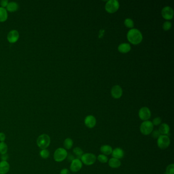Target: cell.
I'll use <instances>...</instances> for the list:
<instances>
[{
  "mask_svg": "<svg viewBox=\"0 0 174 174\" xmlns=\"http://www.w3.org/2000/svg\"><path fill=\"white\" fill-rule=\"evenodd\" d=\"M171 144L169 136L167 135H161L158 138L157 141V145L158 148L161 150L167 149Z\"/></svg>",
  "mask_w": 174,
  "mask_h": 174,
  "instance_id": "6",
  "label": "cell"
},
{
  "mask_svg": "<svg viewBox=\"0 0 174 174\" xmlns=\"http://www.w3.org/2000/svg\"></svg>",
  "mask_w": 174,
  "mask_h": 174,
  "instance_id": "37",
  "label": "cell"
},
{
  "mask_svg": "<svg viewBox=\"0 0 174 174\" xmlns=\"http://www.w3.org/2000/svg\"><path fill=\"white\" fill-rule=\"evenodd\" d=\"M108 165L112 169H117L121 167V161L115 158H111L108 160Z\"/></svg>",
  "mask_w": 174,
  "mask_h": 174,
  "instance_id": "17",
  "label": "cell"
},
{
  "mask_svg": "<svg viewBox=\"0 0 174 174\" xmlns=\"http://www.w3.org/2000/svg\"><path fill=\"white\" fill-rule=\"evenodd\" d=\"M7 10L10 12H14L16 11L18 8V3L14 2H11L8 3L7 5Z\"/></svg>",
  "mask_w": 174,
  "mask_h": 174,
  "instance_id": "21",
  "label": "cell"
},
{
  "mask_svg": "<svg viewBox=\"0 0 174 174\" xmlns=\"http://www.w3.org/2000/svg\"><path fill=\"white\" fill-rule=\"evenodd\" d=\"M127 39L133 45H138L142 41V34L138 30L132 29L128 32Z\"/></svg>",
  "mask_w": 174,
  "mask_h": 174,
  "instance_id": "1",
  "label": "cell"
},
{
  "mask_svg": "<svg viewBox=\"0 0 174 174\" xmlns=\"http://www.w3.org/2000/svg\"><path fill=\"white\" fill-rule=\"evenodd\" d=\"M124 24L125 26H126L127 28H132L133 27V21L132 20L131 18H126L125 20Z\"/></svg>",
  "mask_w": 174,
  "mask_h": 174,
  "instance_id": "27",
  "label": "cell"
},
{
  "mask_svg": "<svg viewBox=\"0 0 174 174\" xmlns=\"http://www.w3.org/2000/svg\"><path fill=\"white\" fill-rule=\"evenodd\" d=\"M10 165L7 161L0 162V174H6L9 172Z\"/></svg>",
  "mask_w": 174,
  "mask_h": 174,
  "instance_id": "16",
  "label": "cell"
},
{
  "mask_svg": "<svg viewBox=\"0 0 174 174\" xmlns=\"http://www.w3.org/2000/svg\"><path fill=\"white\" fill-rule=\"evenodd\" d=\"M6 139V135L3 132L0 133V142H4Z\"/></svg>",
  "mask_w": 174,
  "mask_h": 174,
  "instance_id": "33",
  "label": "cell"
},
{
  "mask_svg": "<svg viewBox=\"0 0 174 174\" xmlns=\"http://www.w3.org/2000/svg\"><path fill=\"white\" fill-rule=\"evenodd\" d=\"M151 135L152 137L155 139H157L161 135L160 132L157 130H153L152 131Z\"/></svg>",
  "mask_w": 174,
  "mask_h": 174,
  "instance_id": "31",
  "label": "cell"
},
{
  "mask_svg": "<svg viewBox=\"0 0 174 174\" xmlns=\"http://www.w3.org/2000/svg\"><path fill=\"white\" fill-rule=\"evenodd\" d=\"M19 39L18 32L16 30H13L9 32L7 35V40L10 43H14Z\"/></svg>",
  "mask_w": 174,
  "mask_h": 174,
  "instance_id": "12",
  "label": "cell"
},
{
  "mask_svg": "<svg viewBox=\"0 0 174 174\" xmlns=\"http://www.w3.org/2000/svg\"><path fill=\"white\" fill-rule=\"evenodd\" d=\"M122 88L119 85H115L112 88L111 95L114 99H119L122 97Z\"/></svg>",
  "mask_w": 174,
  "mask_h": 174,
  "instance_id": "13",
  "label": "cell"
},
{
  "mask_svg": "<svg viewBox=\"0 0 174 174\" xmlns=\"http://www.w3.org/2000/svg\"><path fill=\"white\" fill-rule=\"evenodd\" d=\"M60 174H70V171L67 169H63L61 170Z\"/></svg>",
  "mask_w": 174,
  "mask_h": 174,
  "instance_id": "35",
  "label": "cell"
},
{
  "mask_svg": "<svg viewBox=\"0 0 174 174\" xmlns=\"http://www.w3.org/2000/svg\"><path fill=\"white\" fill-rule=\"evenodd\" d=\"M158 130L161 135L168 136L170 133V127L167 124L162 123L160 125Z\"/></svg>",
  "mask_w": 174,
  "mask_h": 174,
  "instance_id": "15",
  "label": "cell"
},
{
  "mask_svg": "<svg viewBox=\"0 0 174 174\" xmlns=\"http://www.w3.org/2000/svg\"><path fill=\"white\" fill-rule=\"evenodd\" d=\"M41 157L43 159H47L50 156V152L47 149H42L39 152Z\"/></svg>",
  "mask_w": 174,
  "mask_h": 174,
  "instance_id": "26",
  "label": "cell"
},
{
  "mask_svg": "<svg viewBox=\"0 0 174 174\" xmlns=\"http://www.w3.org/2000/svg\"><path fill=\"white\" fill-rule=\"evenodd\" d=\"M140 132L144 135H149L154 130V126L150 121H144L141 124L139 128Z\"/></svg>",
  "mask_w": 174,
  "mask_h": 174,
  "instance_id": "3",
  "label": "cell"
},
{
  "mask_svg": "<svg viewBox=\"0 0 174 174\" xmlns=\"http://www.w3.org/2000/svg\"><path fill=\"white\" fill-rule=\"evenodd\" d=\"M131 50V46L127 43L121 44L118 47V50L122 53H127Z\"/></svg>",
  "mask_w": 174,
  "mask_h": 174,
  "instance_id": "19",
  "label": "cell"
},
{
  "mask_svg": "<svg viewBox=\"0 0 174 174\" xmlns=\"http://www.w3.org/2000/svg\"><path fill=\"white\" fill-rule=\"evenodd\" d=\"M8 158V156L7 155V154L1 155V159L2 161H7Z\"/></svg>",
  "mask_w": 174,
  "mask_h": 174,
  "instance_id": "36",
  "label": "cell"
},
{
  "mask_svg": "<svg viewBox=\"0 0 174 174\" xmlns=\"http://www.w3.org/2000/svg\"><path fill=\"white\" fill-rule=\"evenodd\" d=\"M66 158L68 159V161H70V162H71L75 159V156H74L72 154H68V156H67Z\"/></svg>",
  "mask_w": 174,
  "mask_h": 174,
  "instance_id": "34",
  "label": "cell"
},
{
  "mask_svg": "<svg viewBox=\"0 0 174 174\" xmlns=\"http://www.w3.org/2000/svg\"><path fill=\"white\" fill-rule=\"evenodd\" d=\"M8 14L7 10L3 7H0V22H3L7 20Z\"/></svg>",
  "mask_w": 174,
  "mask_h": 174,
  "instance_id": "20",
  "label": "cell"
},
{
  "mask_svg": "<svg viewBox=\"0 0 174 174\" xmlns=\"http://www.w3.org/2000/svg\"><path fill=\"white\" fill-rule=\"evenodd\" d=\"M165 172L166 174H174V165L173 163L167 165Z\"/></svg>",
  "mask_w": 174,
  "mask_h": 174,
  "instance_id": "28",
  "label": "cell"
},
{
  "mask_svg": "<svg viewBox=\"0 0 174 174\" xmlns=\"http://www.w3.org/2000/svg\"><path fill=\"white\" fill-rule=\"evenodd\" d=\"M111 155L113 158H116L120 160V159H122L124 157L125 152L122 148H116L113 150Z\"/></svg>",
  "mask_w": 174,
  "mask_h": 174,
  "instance_id": "14",
  "label": "cell"
},
{
  "mask_svg": "<svg viewBox=\"0 0 174 174\" xmlns=\"http://www.w3.org/2000/svg\"><path fill=\"white\" fill-rule=\"evenodd\" d=\"M73 140L72 139L70 138H66L64 141L63 142V146L64 147V149L66 150H70L72 148L73 146Z\"/></svg>",
  "mask_w": 174,
  "mask_h": 174,
  "instance_id": "22",
  "label": "cell"
},
{
  "mask_svg": "<svg viewBox=\"0 0 174 174\" xmlns=\"http://www.w3.org/2000/svg\"><path fill=\"white\" fill-rule=\"evenodd\" d=\"M97 124V120L94 116L89 115L87 116L84 119V124L87 128L92 129Z\"/></svg>",
  "mask_w": 174,
  "mask_h": 174,
  "instance_id": "11",
  "label": "cell"
},
{
  "mask_svg": "<svg viewBox=\"0 0 174 174\" xmlns=\"http://www.w3.org/2000/svg\"><path fill=\"white\" fill-rule=\"evenodd\" d=\"M82 163L85 165H93L97 160V157L95 154L91 153H84L80 158Z\"/></svg>",
  "mask_w": 174,
  "mask_h": 174,
  "instance_id": "5",
  "label": "cell"
},
{
  "mask_svg": "<svg viewBox=\"0 0 174 174\" xmlns=\"http://www.w3.org/2000/svg\"><path fill=\"white\" fill-rule=\"evenodd\" d=\"M161 122H162V120L160 117H157L154 118L153 121H152V124L153 125V126H159L161 124Z\"/></svg>",
  "mask_w": 174,
  "mask_h": 174,
  "instance_id": "29",
  "label": "cell"
},
{
  "mask_svg": "<svg viewBox=\"0 0 174 174\" xmlns=\"http://www.w3.org/2000/svg\"><path fill=\"white\" fill-rule=\"evenodd\" d=\"M36 143L41 149H46L50 146L51 138L47 134H43L39 136L36 140Z\"/></svg>",
  "mask_w": 174,
  "mask_h": 174,
  "instance_id": "2",
  "label": "cell"
},
{
  "mask_svg": "<svg viewBox=\"0 0 174 174\" xmlns=\"http://www.w3.org/2000/svg\"><path fill=\"white\" fill-rule=\"evenodd\" d=\"M8 146L5 142H0V154L1 155L7 153Z\"/></svg>",
  "mask_w": 174,
  "mask_h": 174,
  "instance_id": "24",
  "label": "cell"
},
{
  "mask_svg": "<svg viewBox=\"0 0 174 174\" xmlns=\"http://www.w3.org/2000/svg\"><path fill=\"white\" fill-rule=\"evenodd\" d=\"M8 0H2L1 2H0V4L2 6V7H6L7 6V5L8 4Z\"/></svg>",
  "mask_w": 174,
  "mask_h": 174,
  "instance_id": "32",
  "label": "cell"
},
{
  "mask_svg": "<svg viewBox=\"0 0 174 174\" xmlns=\"http://www.w3.org/2000/svg\"><path fill=\"white\" fill-rule=\"evenodd\" d=\"M161 14L163 18L167 20H170L173 18L174 11L171 7L167 6L163 8L161 12Z\"/></svg>",
  "mask_w": 174,
  "mask_h": 174,
  "instance_id": "10",
  "label": "cell"
},
{
  "mask_svg": "<svg viewBox=\"0 0 174 174\" xmlns=\"http://www.w3.org/2000/svg\"><path fill=\"white\" fill-rule=\"evenodd\" d=\"M97 160L100 162L103 163H105L108 161V158L107 156L105 155L104 154H100L97 157Z\"/></svg>",
  "mask_w": 174,
  "mask_h": 174,
  "instance_id": "25",
  "label": "cell"
},
{
  "mask_svg": "<svg viewBox=\"0 0 174 174\" xmlns=\"http://www.w3.org/2000/svg\"><path fill=\"white\" fill-rule=\"evenodd\" d=\"M119 3L116 0L109 1L105 5V9L110 14H113L118 10L119 8Z\"/></svg>",
  "mask_w": 174,
  "mask_h": 174,
  "instance_id": "7",
  "label": "cell"
},
{
  "mask_svg": "<svg viewBox=\"0 0 174 174\" xmlns=\"http://www.w3.org/2000/svg\"><path fill=\"white\" fill-rule=\"evenodd\" d=\"M172 27V23L169 21L165 22L163 25V29L165 31H167Z\"/></svg>",
  "mask_w": 174,
  "mask_h": 174,
  "instance_id": "30",
  "label": "cell"
},
{
  "mask_svg": "<svg viewBox=\"0 0 174 174\" xmlns=\"http://www.w3.org/2000/svg\"><path fill=\"white\" fill-rule=\"evenodd\" d=\"M68 154L66 150L63 148H59L55 150L53 155V158L55 161L60 162L66 159L68 156Z\"/></svg>",
  "mask_w": 174,
  "mask_h": 174,
  "instance_id": "4",
  "label": "cell"
},
{
  "mask_svg": "<svg viewBox=\"0 0 174 174\" xmlns=\"http://www.w3.org/2000/svg\"><path fill=\"white\" fill-rule=\"evenodd\" d=\"M82 166L83 163L81 160L78 158H75L70 163V171L74 173L79 172L81 170Z\"/></svg>",
  "mask_w": 174,
  "mask_h": 174,
  "instance_id": "9",
  "label": "cell"
},
{
  "mask_svg": "<svg viewBox=\"0 0 174 174\" xmlns=\"http://www.w3.org/2000/svg\"><path fill=\"white\" fill-rule=\"evenodd\" d=\"M72 152L74 154V155L76 157V158H78L80 159L82 156L83 155V154H84L83 150L79 147L75 148L72 150Z\"/></svg>",
  "mask_w": 174,
  "mask_h": 174,
  "instance_id": "23",
  "label": "cell"
},
{
  "mask_svg": "<svg viewBox=\"0 0 174 174\" xmlns=\"http://www.w3.org/2000/svg\"><path fill=\"white\" fill-rule=\"evenodd\" d=\"M138 116L141 120L143 121H148L151 116V112L149 109L146 107H144L140 109L138 112Z\"/></svg>",
  "mask_w": 174,
  "mask_h": 174,
  "instance_id": "8",
  "label": "cell"
},
{
  "mask_svg": "<svg viewBox=\"0 0 174 174\" xmlns=\"http://www.w3.org/2000/svg\"><path fill=\"white\" fill-rule=\"evenodd\" d=\"M113 149L110 146L108 145H103L100 148V151L102 154H104L106 156L111 155Z\"/></svg>",
  "mask_w": 174,
  "mask_h": 174,
  "instance_id": "18",
  "label": "cell"
}]
</instances>
